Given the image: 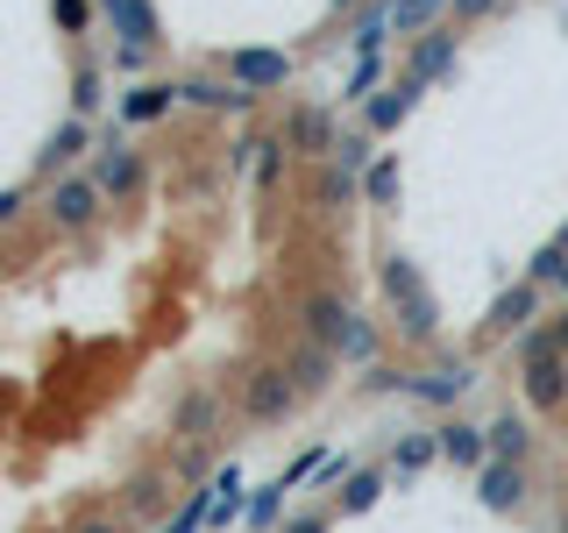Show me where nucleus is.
I'll use <instances>...</instances> for the list:
<instances>
[{"instance_id": "nucleus-1", "label": "nucleus", "mask_w": 568, "mask_h": 533, "mask_svg": "<svg viewBox=\"0 0 568 533\" xmlns=\"http://www.w3.org/2000/svg\"><path fill=\"white\" fill-rule=\"evenodd\" d=\"M306 334H313V342H327V349L342 355V363H355V370H369V363H377V349H384L377 320H363L348 299H334V292H313V299H306Z\"/></svg>"}, {"instance_id": "nucleus-2", "label": "nucleus", "mask_w": 568, "mask_h": 533, "mask_svg": "<svg viewBox=\"0 0 568 533\" xmlns=\"http://www.w3.org/2000/svg\"><path fill=\"white\" fill-rule=\"evenodd\" d=\"M306 399L292 378V363H256L242 378V420H256V426H277V420H292V405Z\"/></svg>"}, {"instance_id": "nucleus-3", "label": "nucleus", "mask_w": 568, "mask_h": 533, "mask_svg": "<svg viewBox=\"0 0 568 533\" xmlns=\"http://www.w3.org/2000/svg\"><path fill=\"white\" fill-rule=\"evenodd\" d=\"M100 207H106V192H100V178L85 171V178H58V185H50V228H58V235H85V228L100 221Z\"/></svg>"}, {"instance_id": "nucleus-4", "label": "nucleus", "mask_w": 568, "mask_h": 533, "mask_svg": "<svg viewBox=\"0 0 568 533\" xmlns=\"http://www.w3.org/2000/svg\"><path fill=\"white\" fill-rule=\"evenodd\" d=\"M469 391H476V370L469 363H434V370H419V378H405V399L426 405V413H455Z\"/></svg>"}, {"instance_id": "nucleus-5", "label": "nucleus", "mask_w": 568, "mask_h": 533, "mask_svg": "<svg viewBox=\"0 0 568 533\" xmlns=\"http://www.w3.org/2000/svg\"><path fill=\"white\" fill-rule=\"evenodd\" d=\"M284 150H292V157H334V150H342V129H334V114H327V107H313V100H298L292 107V114H284Z\"/></svg>"}, {"instance_id": "nucleus-6", "label": "nucleus", "mask_w": 568, "mask_h": 533, "mask_svg": "<svg viewBox=\"0 0 568 533\" xmlns=\"http://www.w3.org/2000/svg\"><path fill=\"white\" fill-rule=\"evenodd\" d=\"M227 79L248 86V93H284L292 86V58L263 50V43H242V50H227Z\"/></svg>"}, {"instance_id": "nucleus-7", "label": "nucleus", "mask_w": 568, "mask_h": 533, "mask_svg": "<svg viewBox=\"0 0 568 533\" xmlns=\"http://www.w3.org/2000/svg\"><path fill=\"white\" fill-rule=\"evenodd\" d=\"M93 178H100L106 200H135V192H142V150L121 142V135H106L100 157H93Z\"/></svg>"}, {"instance_id": "nucleus-8", "label": "nucleus", "mask_w": 568, "mask_h": 533, "mask_svg": "<svg viewBox=\"0 0 568 533\" xmlns=\"http://www.w3.org/2000/svg\"><path fill=\"white\" fill-rule=\"evenodd\" d=\"M519 391H526L532 413H555V405H568V355L547 349V355H532V363H519Z\"/></svg>"}, {"instance_id": "nucleus-9", "label": "nucleus", "mask_w": 568, "mask_h": 533, "mask_svg": "<svg viewBox=\"0 0 568 533\" xmlns=\"http://www.w3.org/2000/svg\"><path fill=\"white\" fill-rule=\"evenodd\" d=\"M540 284H532V278H519V284H505V292H497L490 299V313H484V328L490 334H505V342H511V334H526L532 328V320H540Z\"/></svg>"}, {"instance_id": "nucleus-10", "label": "nucleus", "mask_w": 568, "mask_h": 533, "mask_svg": "<svg viewBox=\"0 0 568 533\" xmlns=\"http://www.w3.org/2000/svg\"><path fill=\"white\" fill-rule=\"evenodd\" d=\"M419 93H426V79H413V71H405L398 86H384V93H369V100H363V121H369V135H390V129H405V121H413V107H419Z\"/></svg>"}, {"instance_id": "nucleus-11", "label": "nucleus", "mask_w": 568, "mask_h": 533, "mask_svg": "<svg viewBox=\"0 0 568 533\" xmlns=\"http://www.w3.org/2000/svg\"><path fill=\"white\" fill-rule=\"evenodd\" d=\"M476 497H484V512H519L526 505V462L490 455L484 470H476Z\"/></svg>"}, {"instance_id": "nucleus-12", "label": "nucleus", "mask_w": 568, "mask_h": 533, "mask_svg": "<svg viewBox=\"0 0 568 533\" xmlns=\"http://www.w3.org/2000/svg\"><path fill=\"white\" fill-rule=\"evenodd\" d=\"M405 71H413V79H448L455 71V22H434L426 36H413V58H405Z\"/></svg>"}, {"instance_id": "nucleus-13", "label": "nucleus", "mask_w": 568, "mask_h": 533, "mask_svg": "<svg viewBox=\"0 0 568 533\" xmlns=\"http://www.w3.org/2000/svg\"><path fill=\"white\" fill-rule=\"evenodd\" d=\"M178 100L206 107V114H248V107H256V93L235 86V79H178Z\"/></svg>"}, {"instance_id": "nucleus-14", "label": "nucleus", "mask_w": 568, "mask_h": 533, "mask_svg": "<svg viewBox=\"0 0 568 533\" xmlns=\"http://www.w3.org/2000/svg\"><path fill=\"white\" fill-rule=\"evenodd\" d=\"M178 107V86L171 79H142V86H129V93L114 100V114L129 121V129H150V121H164Z\"/></svg>"}, {"instance_id": "nucleus-15", "label": "nucleus", "mask_w": 568, "mask_h": 533, "mask_svg": "<svg viewBox=\"0 0 568 533\" xmlns=\"http://www.w3.org/2000/svg\"><path fill=\"white\" fill-rule=\"evenodd\" d=\"M440 455H448L455 470H484V462H490V426L448 420V426H440Z\"/></svg>"}, {"instance_id": "nucleus-16", "label": "nucleus", "mask_w": 568, "mask_h": 533, "mask_svg": "<svg viewBox=\"0 0 568 533\" xmlns=\"http://www.w3.org/2000/svg\"><path fill=\"white\" fill-rule=\"evenodd\" d=\"M85 150H93V129H85V114H71V121H64V129H58V135H50V142H43V150H36V171H43V178H58L64 164H79V157H85Z\"/></svg>"}, {"instance_id": "nucleus-17", "label": "nucleus", "mask_w": 568, "mask_h": 533, "mask_svg": "<svg viewBox=\"0 0 568 533\" xmlns=\"http://www.w3.org/2000/svg\"><path fill=\"white\" fill-rule=\"evenodd\" d=\"M284 363H292L298 391H306V399H313V391H327V384H334V370H342V355H334L327 342H313V334H306V342H298L292 355H284Z\"/></svg>"}, {"instance_id": "nucleus-18", "label": "nucleus", "mask_w": 568, "mask_h": 533, "mask_svg": "<svg viewBox=\"0 0 568 533\" xmlns=\"http://www.w3.org/2000/svg\"><path fill=\"white\" fill-rule=\"evenodd\" d=\"M390 306H398V334L405 342H440V299L434 292H413V299H390Z\"/></svg>"}, {"instance_id": "nucleus-19", "label": "nucleus", "mask_w": 568, "mask_h": 533, "mask_svg": "<svg viewBox=\"0 0 568 533\" xmlns=\"http://www.w3.org/2000/svg\"><path fill=\"white\" fill-rule=\"evenodd\" d=\"M235 520H248V491H242V470L227 462V470H213V533H227Z\"/></svg>"}, {"instance_id": "nucleus-20", "label": "nucleus", "mask_w": 568, "mask_h": 533, "mask_svg": "<svg viewBox=\"0 0 568 533\" xmlns=\"http://www.w3.org/2000/svg\"><path fill=\"white\" fill-rule=\"evenodd\" d=\"M526 278L540 284V292H568V228H561V235H547L540 249H532Z\"/></svg>"}, {"instance_id": "nucleus-21", "label": "nucleus", "mask_w": 568, "mask_h": 533, "mask_svg": "<svg viewBox=\"0 0 568 533\" xmlns=\"http://www.w3.org/2000/svg\"><path fill=\"white\" fill-rule=\"evenodd\" d=\"M100 14L121 29V43H156V8L150 0H100Z\"/></svg>"}, {"instance_id": "nucleus-22", "label": "nucleus", "mask_w": 568, "mask_h": 533, "mask_svg": "<svg viewBox=\"0 0 568 533\" xmlns=\"http://www.w3.org/2000/svg\"><path fill=\"white\" fill-rule=\"evenodd\" d=\"M206 520H213V476L178 497V512H164V520H156V533H206Z\"/></svg>"}, {"instance_id": "nucleus-23", "label": "nucleus", "mask_w": 568, "mask_h": 533, "mask_svg": "<svg viewBox=\"0 0 568 533\" xmlns=\"http://www.w3.org/2000/svg\"><path fill=\"white\" fill-rule=\"evenodd\" d=\"M440 462V426L434 434H398L390 441V476H419V470H434Z\"/></svg>"}, {"instance_id": "nucleus-24", "label": "nucleus", "mask_w": 568, "mask_h": 533, "mask_svg": "<svg viewBox=\"0 0 568 533\" xmlns=\"http://www.w3.org/2000/svg\"><path fill=\"white\" fill-rule=\"evenodd\" d=\"M384 484H390V462H384V470H355L348 484L334 491V505H342V520H363V512H369V505L384 497Z\"/></svg>"}, {"instance_id": "nucleus-25", "label": "nucleus", "mask_w": 568, "mask_h": 533, "mask_svg": "<svg viewBox=\"0 0 568 533\" xmlns=\"http://www.w3.org/2000/svg\"><path fill=\"white\" fill-rule=\"evenodd\" d=\"M384 36H390V0H369V8L355 14V29H348V50L355 58H384Z\"/></svg>"}, {"instance_id": "nucleus-26", "label": "nucleus", "mask_w": 568, "mask_h": 533, "mask_svg": "<svg viewBox=\"0 0 568 533\" xmlns=\"http://www.w3.org/2000/svg\"><path fill=\"white\" fill-rule=\"evenodd\" d=\"M171 434H185L192 449L213 434V391H185V399L171 405Z\"/></svg>"}, {"instance_id": "nucleus-27", "label": "nucleus", "mask_w": 568, "mask_h": 533, "mask_svg": "<svg viewBox=\"0 0 568 533\" xmlns=\"http://www.w3.org/2000/svg\"><path fill=\"white\" fill-rule=\"evenodd\" d=\"M484 426H490V455H511V462L532 455V420H526V413H497V420H484Z\"/></svg>"}, {"instance_id": "nucleus-28", "label": "nucleus", "mask_w": 568, "mask_h": 533, "mask_svg": "<svg viewBox=\"0 0 568 533\" xmlns=\"http://www.w3.org/2000/svg\"><path fill=\"white\" fill-rule=\"evenodd\" d=\"M440 14H455V0H390V29L398 36H426Z\"/></svg>"}, {"instance_id": "nucleus-29", "label": "nucleus", "mask_w": 568, "mask_h": 533, "mask_svg": "<svg viewBox=\"0 0 568 533\" xmlns=\"http://www.w3.org/2000/svg\"><path fill=\"white\" fill-rule=\"evenodd\" d=\"M363 200V178H355L348 164H327L313 178V207H355Z\"/></svg>"}, {"instance_id": "nucleus-30", "label": "nucleus", "mask_w": 568, "mask_h": 533, "mask_svg": "<svg viewBox=\"0 0 568 533\" xmlns=\"http://www.w3.org/2000/svg\"><path fill=\"white\" fill-rule=\"evenodd\" d=\"M398 192H405L398 157H377V164L363 171V200H369V207H398Z\"/></svg>"}, {"instance_id": "nucleus-31", "label": "nucleus", "mask_w": 568, "mask_h": 533, "mask_svg": "<svg viewBox=\"0 0 568 533\" xmlns=\"http://www.w3.org/2000/svg\"><path fill=\"white\" fill-rule=\"evenodd\" d=\"M284 491H292V484H284V476H271V484H256V491H248V533H271L277 526V505H284Z\"/></svg>"}, {"instance_id": "nucleus-32", "label": "nucleus", "mask_w": 568, "mask_h": 533, "mask_svg": "<svg viewBox=\"0 0 568 533\" xmlns=\"http://www.w3.org/2000/svg\"><path fill=\"white\" fill-rule=\"evenodd\" d=\"M121 491H129V512H135V520H156V512H164V476H156V470H135Z\"/></svg>"}, {"instance_id": "nucleus-33", "label": "nucleus", "mask_w": 568, "mask_h": 533, "mask_svg": "<svg viewBox=\"0 0 568 533\" xmlns=\"http://www.w3.org/2000/svg\"><path fill=\"white\" fill-rule=\"evenodd\" d=\"M413 292H426L419 263L413 257H384V299H413Z\"/></svg>"}, {"instance_id": "nucleus-34", "label": "nucleus", "mask_w": 568, "mask_h": 533, "mask_svg": "<svg viewBox=\"0 0 568 533\" xmlns=\"http://www.w3.org/2000/svg\"><path fill=\"white\" fill-rule=\"evenodd\" d=\"M100 100H106V79L93 64H79V71H71V114H93Z\"/></svg>"}, {"instance_id": "nucleus-35", "label": "nucleus", "mask_w": 568, "mask_h": 533, "mask_svg": "<svg viewBox=\"0 0 568 533\" xmlns=\"http://www.w3.org/2000/svg\"><path fill=\"white\" fill-rule=\"evenodd\" d=\"M50 22H58L64 36H85L93 29V0H50Z\"/></svg>"}, {"instance_id": "nucleus-36", "label": "nucleus", "mask_w": 568, "mask_h": 533, "mask_svg": "<svg viewBox=\"0 0 568 533\" xmlns=\"http://www.w3.org/2000/svg\"><path fill=\"white\" fill-rule=\"evenodd\" d=\"M377 71H384V58H355L348 86H342V100H369V93H377Z\"/></svg>"}, {"instance_id": "nucleus-37", "label": "nucleus", "mask_w": 568, "mask_h": 533, "mask_svg": "<svg viewBox=\"0 0 568 533\" xmlns=\"http://www.w3.org/2000/svg\"><path fill=\"white\" fill-rule=\"evenodd\" d=\"M334 164H348L355 178H363L369 164H377V150H369V135H342V150H334Z\"/></svg>"}, {"instance_id": "nucleus-38", "label": "nucleus", "mask_w": 568, "mask_h": 533, "mask_svg": "<svg viewBox=\"0 0 568 533\" xmlns=\"http://www.w3.org/2000/svg\"><path fill=\"white\" fill-rule=\"evenodd\" d=\"M348 476H355V455H327V462H320V484H327V491H342Z\"/></svg>"}, {"instance_id": "nucleus-39", "label": "nucleus", "mask_w": 568, "mask_h": 533, "mask_svg": "<svg viewBox=\"0 0 568 533\" xmlns=\"http://www.w3.org/2000/svg\"><path fill=\"white\" fill-rule=\"evenodd\" d=\"M277 533H327V512H292Z\"/></svg>"}, {"instance_id": "nucleus-40", "label": "nucleus", "mask_w": 568, "mask_h": 533, "mask_svg": "<svg viewBox=\"0 0 568 533\" xmlns=\"http://www.w3.org/2000/svg\"><path fill=\"white\" fill-rule=\"evenodd\" d=\"M22 207H29V192H22V185H0V228H8Z\"/></svg>"}, {"instance_id": "nucleus-41", "label": "nucleus", "mask_w": 568, "mask_h": 533, "mask_svg": "<svg viewBox=\"0 0 568 533\" xmlns=\"http://www.w3.org/2000/svg\"><path fill=\"white\" fill-rule=\"evenodd\" d=\"M114 64H121V71H142V64H150V43H121Z\"/></svg>"}, {"instance_id": "nucleus-42", "label": "nucleus", "mask_w": 568, "mask_h": 533, "mask_svg": "<svg viewBox=\"0 0 568 533\" xmlns=\"http://www.w3.org/2000/svg\"><path fill=\"white\" fill-rule=\"evenodd\" d=\"M484 14H497V0H455V22H484Z\"/></svg>"}, {"instance_id": "nucleus-43", "label": "nucleus", "mask_w": 568, "mask_h": 533, "mask_svg": "<svg viewBox=\"0 0 568 533\" xmlns=\"http://www.w3.org/2000/svg\"><path fill=\"white\" fill-rule=\"evenodd\" d=\"M547 334H555V349H561V355H568V306H561V313H555V320H547Z\"/></svg>"}, {"instance_id": "nucleus-44", "label": "nucleus", "mask_w": 568, "mask_h": 533, "mask_svg": "<svg viewBox=\"0 0 568 533\" xmlns=\"http://www.w3.org/2000/svg\"><path fill=\"white\" fill-rule=\"evenodd\" d=\"M79 533H129V526H121V520H85Z\"/></svg>"}, {"instance_id": "nucleus-45", "label": "nucleus", "mask_w": 568, "mask_h": 533, "mask_svg": "<svg viewBox=\"0 0 568 533\" xmlns=\"http://www.w3.org/2000/svg\"><path fill=\"white\" fill-rule=\"evenodd\" d=\"M555 533H568V497H561V512H555Z\"/></svg>"}, {"instance_id": "nucleus-46", "label": "nucleus", "mask_w": 568, "mask_h": 533, "mask_svg": "<svg viewBox=\"0 0 568 533\" xmlns=\"http://www.w3.org/2000/svg\"><path fill=\"white\" fill-rule=\"evenodd\" d=\"M334 8H355V0H334Z\"/></svg>"}]
</instances>
